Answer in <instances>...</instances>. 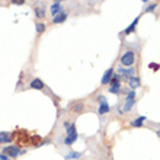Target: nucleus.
<instances>
[{
  "instance_id": "f257e3e1",
  "label": "nucleus",
  "mask_w": 160,
  "mask_h": 160,
  "mask_svg": "<svg viewBox=\"0 0 160 160\" xmlns=\"http://www.w3.org/2000/svg\"><path fill=\"white\" fill-rule=\"evenodd\" d=\"M22 153H25V150H21V148L18 147V146H6V147L3 148V152H2V154H4L6 157H9V159H15V157H18L19 154H22Z\"/></svg>"
},
{
  "instance_id": "f03ea898",
  "label": "nucleus",
  "mask_w": 160,
  "mask_h": 160,
  "mask_svg": "<svg viewBox=\"0 0 160 160\" xmlns=\"http://www.w3.org/2000/svg\"><path fill=\"white\" fill-rule=\"evenodd\" d=\"M135 61V54L134 51H125L124 55L121 57V64L124 67H131Z\"/></svg>"
},
{
  "instance_id": "7ed1b4c3",
  "label": "nucleus",
  "mask_w": 160,
  "mask_h": 160,
  "mask_svg": "<svg viewBox=\"0 0 160 160\" xmlns=\"http://www.w3.org/2000/svg\"><path fill=\"white\" fill-rule=\"evenodd\" d=\"M109 92L111 93H119V90H121V84H119V76L118 74H114V77H112V80L109 82Z\"/></svg>"
},
{
  "instance_id": "20e7f679",
  "label": "nucleus",
  "mask_w": 160,
  "mask_h": 160,
  "mask_svg": "<svg viewBox=\"0 0 160 160\" xmlns=\"http://www.w3.org/2000/svg\"><path fill=\"white\" fill-rule=\"evenodd\" d=\"M98 99H99V102H101V105H99V115H103L106 114V112H109V105H108V102H106V98L103 96V95H101V96H98Z\"/></svg>"
},
{
  "instance_id": "39448f33",
  "label": "nucleus",
  "mask_w": 160,
  "mask_h": 160,
  "mask_svg": "<svg viewBox=\"0 0 160 160\" xmlns=\"http://www.w3.org/2000/svg\"><path fill=\"white\" fill-rule=\"evenodd\" d=\"M50 12H51V15H52V16H57V15H60V13L63 12V4L60 3V2H54V3L51 4Z\"/></svg>"
},
{
  "instance_id": "423d86ee",
  "label": "nucleus",
  "mask_w": 160,
  "mask_h": 160,
  "mask_svg": "<svg viewBox=\"0 0 160 160\" xmlns=\"http://www.w3.org/2000/svg\"><path fill=\"white\" fill-rule=\"evenodd\" d=\"M112 77H114V68H108L105 73H103V77H102L101 83L102 84H108L112 80Z\"/></svg>"
},
{
  "instance_id": "0eeeda50",
  "label": "nucleus",
  "mask_w": 160,
  "mask_h": 160,
  "mask_svg": "<svg viewBox=\"0 0 160 160\" xmlns=\"http://www.w3.org/2000/svg\"><path fill=\"white\" fill-rule=\"evenodd\" d=\"M118 73H119V74L127 76V79H128V77L135 76V70L132 67H121V68H118Z\"/></svg>"
},
{
  "instance_id": "6e6552de",
  "label": "nucleus",
  "mask_w": 160,
  "mask_h": 160,
  "mask_svg": "<svg viewBox=\"0 0 160 160\" xmlns=\"http://www.w3.org/2000/svg\"><path fill=\"white\" fill-rule=\"evenodd\" d=\"M29 86H31V89H37V90H42L45 84H44V82H42L41 79H34L32 82H31Z\"/></svg>"
},
{
  "instance_id": "1a4fd4ad",
  "label": "nucleus",
  "mask_w": 160,
  "mask_h": 160,
  "mask_svg": "<svg viewBox=\"0 0 160 160\" xmlns=\"http://www.w3.org/2000/svg\"><path fill=\"white\" fill-rule=\"evenodd\" d=\"M127 82H128V84H130L131 88H132V90H134V89H138V88H140V79H138L137 76L128 77V79H127Z\"/></svg>"
},
{
  "instance_id": "9d476101",
  "label": "nucleus",
  "mask_w": 160,
  "mask_h": 160,
  "mask_svg": "<svg viewBox=\"0 0 160 160\" xmlns=\"http://www.w3.org/2000/svg\"><path fill=\"white\" fill-rule=\"evenodd\" d=\"M12 141V135H10V132H8V131H3V132H0V143L2 144H8Z\"/></svg>"
},
{
  "instance_id": "9b49d317",
  "label": "nucleus",
  "mask_w": 160,
  "mask_h": 160,
  "mask_svg": "<svg viewBox=\"0 0 160 160\" xmlns=\"http://www.w3.org/2000/svg\"><path fill=\"white\" fill-rule=\"evenodd\" d=\"M83 156L80 152H70V153H67L66 156H64V159L66 160H77V159H80V157Z\"/></svg>"
},
{
  "instance_id": "f8f14e48",
  "label": "nucleus",
  "mask_w": 160,
  "mask_h": 160,
  "mask_svg": "<svg viewBox=\"0 0 160 160\" xmlns=\"http://www.w3.org/2000/svg\"><path fill=\"white\" fill-rule=\"evenodd\" d=\"M67 16L68 15L66 12H61L60 15H57V16L52 18V22H54V23H63V22L67 19Z\"/></svg>"
},
{
  "instance_id": "ddd939ff",
  "label": "nucleus",
  "mask_w": 160,
  "mask_h": 160,
  "mask_svg": "<svg viewBox=\"0 0 160 160\" xmlns=\"http://www.w3.org/2000/svg\"><path fill=\"white\" fill-rule=\"evenodd\" d=\"M138 21H140V18H135L134 21H132V23H131V25L128 26V28H127L125 31H124V34H125V35H130V34H132V32H134V31H135V26H137V23H138Z\"/></svg>"
},
{
  "instance_id": "4468645a",
  "label": "nucleus",
  "mask_w": 160,
  "mask_h": 160,
  "mask_svg": "<svg viewBox=\"0 0 160 160\" xmlns=\"http://www.w3.org/2000/svg\"><path fill=\"white\" fill-rule=\"evenodd\" d=\"M67 137H72V138L77 140V131H76V125L74 124H70V127L67 128Z\"/></svg>"
},
{
  "instance_id": "2eb2a0df",
  "label": "nucleus",
  "mask_w": 160,
  "mask_h": 160,
  "mask_svg": "<svg viewBox=\"0 0 160 160\" xmlns=\"http://www.w3.org/2000/svg\"><path fill=\"white\" fill-rule=\"evenodd\" d=\"M144 121H146V117H138L137 119H134V121L131 122V125L132 127H141Z\"/></svg>"
},
{
  "instance_id": "dca6fc26",
  "label": "nucleus",
  "mask_w": 160,
  "mask_h": 160,
  "mask_svg": "<svg viewBox=\"0 0 160 160\" xmlns=\"http://www.w3.org/2000/svg\"><path fill=\"white\" fill-rule=\"evenodd\" d=\"M134 103H135V99H127V101H125V106H124V111H127V112H128V111L134 106Z\"/></svg>"
},
{
  "instance_id": "f3484780",
  "label": "nucleus",
  "mask_w": 160,
  "mask_h": 160,
  "mask_svg": "<svg viewBox=\"0 0 160 160\" xmlns=\"http://www.w3.org/2000/svg\"><path fill=\"white\" fill-rule=\"evenodd\" d=\"M72 109L74 112H80V111H83V103H73Z\"/></svg>"
},
{
  "instance_id": "a211bd4d",
  "label": "nucleus",
  "mask_w": 160,
  "mask_h": 160,
  "mask_svg": "<svg viewBox=\"0 0 160 160\" xmlns=\"http://www.w3.org/2000/svg\"><path fill=\"white\" fill-rule=\"evenodd\" d=\"M35 29H37V32H38V34H42V32L45 31V23H37Z\"/></svg>"
},
{
  "instance_id": "6ab92c4d",
  "label": "nucleus",
  "mask_w": 160,
  "mask_h": 160,
  "mask_svg": "<svg viewBox=\"0 0 160 160\" xmlns=\"http://www.w3.org/2000/svg\"><path fill=\"white\" fill-rule=\"evenodd\" d=\"M35 15H37V18H44L45 16V12H44V9L37 8L35 9Z\"/></svg>"
},
{
  "instance_id": "aec40b11",
  "label": "nucleus",
  "mask_w": 160,
  "mask_h": 160,
  "mask_svg": "<svg viewBox=\"0 0 160 160\" xmlns=\"http://www.w3.org/2000/svg\"><path fill=\"white\" fill-rule=\"evenodd\" d=\"M74 141H76V140L72 138V137H66V138H64V144H66V146H72Z\"/></svg>"
},
{
  "instance_id": "412c9836",
  "label": "nucleus",
  "mask_w": 160,
  "mask_h": 160,
  "mask_svg": "<svg viewBox=\"0 0 160 160\" xmlns=\"http://www.w3.org/2000/svg\"><path fill=\"white\" fill-rule=\"evenodd\" d=\"M157 4L159 3H152L150 6H147V8H146V12H152V10H154V9L157 8Z\"/></svg>"
},
{
  "instance_id": "4be33fe9",
  "label": "nucleus",
  "mask_w": 160,
  "mask_h": 160,
  "mask_svg": "<svg viewBox=\"0 0 160 160\" xmlns=\"http://www.w3.org/2000/svg\"><path fill=\"white\" fill-rule=\"evenodd\" d=\"M127 99H135V92L134 90H131V92L127 95Z\"/></svg>"
},
{
  "instance_id": "5701e85b",
  "label": "nucleus",
  "mask_w": 160,
  "mask_h": 160,
  "mask_svg": "<svg viewBox=\"0 0 160 160\" xmlns=\"http://www.w3.org/2000/svg\"><path fill=\"white\" fill-rule=\"evenodd\" d=\"M12 3H13V4H23L25 2H23V0H13Z\"/></svg>"
},
{
  "instance_id": "b1692460",
  "label": "nucleus",
  "mask_w": 160,
  "mask_h": 160,
  "mask_svg": "<svg viewBox=\"0 0 160 160\" xmlns=\"http://www.w3.org/2000/svg\"><path fill=\"white\" fill-rule=\"evenodd\" d=\"M0 160H12V159H9V157H6L4 154H2V153H0Z\"/></svg>"
},
{
  "instance_id": "393cba45",
  "label": "nucleus",
  "mask_w": 160,
  "mask_h": 160,
  "mask_svg": "<svg viewBox=\"0 0 160 160\" xmlns=\"http://www.w3.org/2000/svg\"><path fill=\"white\" fill-rule=\"evenodd\" d=\"M159 135H160V131H159Z\"/></svg>"
}]
</instances>
